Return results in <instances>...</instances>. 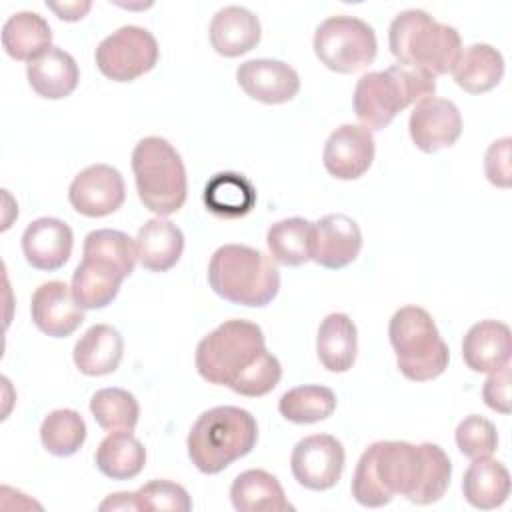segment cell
Listing matches in <instances>:
<instances>
[{"label":"cell","instance_id":"6da1fadb","mask_svg":"<svg viewBox=\"0 0 512 512\" xmlns=\"http://www.w3.org/2000/svg\"><path fill=\"white\" fill-rule=\"evenodd\" d=\"M450 476V458L438 444L378 440L362 452L350 490L366 508H380L398 494L426 506L444 496Z\"/></svg>","mask_w":512,"mask_h":512},{"label":"cell","instance_id":"7a4b0ae2","mask_svg":"<svg viewBox=\"0 0 512 512\" xmlns=\"http://www.w3.org/2000/svg\"><path fill=\"white\" fill-rule=\"evenodd\" d=\"M194 362L204 380L248 398L266 396L282 378V366L266 350L262 328L242 318L226 320L206 334L196 346Z\"/></svg>","mask_w":512,"mask_h":512},{"label":"cell","instance_id":"3957f363","mask_svg":"<svg viewBox=\"0 0 512 512\" xmlns=\"http://www.w3.org/2000/svg\"><path fill=\"white\" fill-rule=\"evenodd\" d=\"M136 266V244L112 228L92 230L84 238L82 262L72 274V296L84 310L108 306Z\"/></svg>","mask_w":512,"mask_h":512},{"label":"cell","instance_id":"277c9868","mask_svg":"<svg viewBox=\"0 0 512 512\" xmlns=\"http://www.w3.org/2000/svg\"><path fill=\"white\" fill-rule=\"evenodd\" d=\"M258 442L256 418L238 406H216L202 412L186 440L188 456L202 474H218L252 452Z\"/></svg>","mask_w":512,"mask_h":512},{"label":"cell","instance_id":"5b68a950","mask_svg":"<svg viewBox=\"0 0 512 512\" xmlns=\"http://www.w3.org/2000/svg\"><path fill=\"white\" fill-rule=\"evenodd\" d=\"M208 284L224 300L240 306H268L280 290L274 260L246 244H224L208 262Z\"/></svg>","mask_w":512,"mask_h":512},{"label":"cell","instance_id":"8992f818","mask_svg":"<svg viewBox=\"0 0 512 512\" xmlns=\"http://www.w3.org/2000/svg\"><path fill=\"white\" fill-rule=\"evenodd\" d=\"M388 46L398 64L424 70L434 78L452 72L462 52L458 30L418 8L394 16L388 28Z\"/></svg>","mask_w":512,"mask_h":512},{"label":"cell","instance_id":"52a82bcc","mask_svg":"<svg viewBox=\"0 0 512 512\" xmlns=\"http://www.w3.org/2000/svg\"><path fill=\"white\" fill-rule=\"evenodd\" d=\"M436 92V78L424 70L392 64L386 70L366 72L354 88V114L368 130L386 128L398 112Z\"/></svg>","mask_w":512,"mask_h":512},{"label":"cell","instance_id":"ba28073f","mask_svg":"<svg viewBox=\"0 0 512 512\" xmlns=\"http://www.w3.org/2000/svg\"><path fill=\"white\" fill-rule=\"evenodd\" d=\"M132 172L138 198L150 212L170 216L188 194L186 168L178 150L160 136L142 138L132 150Z\"/></svg>","mask_w":512,"mask_h":512},{"label":"cell","instance_id":"9c48e42d","mask_svg":"<svg viewBox=\"0 0 512 512\" xmlns=\"http://www.w3.org/2000/svg\"><path fill=\"white\" fill-rule=\"evenodd\" d=\"M388 338L396 352V366L408 380H434L448 368V344L424 308H398L390 318Z\"/></svg>","mask_w":512,"mask_h":512},{"label":"cell","instance_id":"30bf717a","mask_svg":"<svg viewBox=\"0 0 512 512\" xmlns=\"http://www.w3.org/2000/svg\"><path fill=\"white\" fill-rule=\"evenodd\" d=\"M314 52L332 72L354 74L374 62L378 42L374 28L356 16H330L314 32Z\"/></svg>","mask_w":512,"mask_h":512},{"label":"cell","instance_id":"8fae6325","mask_svg":"<svg viewBox=\"0 0 512 512\" xmlns=\"http://www.w3.org/2000/svg\"><path fill=\"white\" fill-rule=\"evenodd\" d=\"M160 56L154 34L142 26H122L106 36L94 52L98 70L114 82H132L150 72Z\"/></svg>","mask_w":512,"mask_h":512},{"label":"cell","instance_id":"7c38bea8","mask_svg":"<svg viewBox=\"0 0 512 512\" xmlns=\"http://www.w3.org/2000/svg\"><path fill=\"white\" fill-rule=\"evenodd\" d=\"M344 446L332 434H312L296 442L290 456L294 480L308 490L332 488L344 470Z\"/></svg>","mask_w":512,"mask_h":512},{"label":"cell","instance_id":"4fadbf2b","mask_svg":"<svg viewBox=\"0 0 512 512\" xmlns=\"http://www.w3.org/2000/svg\"><path fill=\"white\" fill-rule=\"evenodd\" d=\"M124 198V178L108 164H92L80 170L68 188L72 208L88 218H102L116 212L124 204Z\"/></svg>","mask_w":512,"mask_h":512},{"label":"cell","instance_id":"5bb4252c","mask_svg":"<svg viewBox=\"0 0 512 512\" xmlns=\"http://www.w3.org/2000/svg\"><path fill=\"white\" fill-rule=\"evenodd\" d=\"M408 132L418 150L432 154L450 148L462 134V116L448 98L428 96L414 104L408 118Z\"/></svg>","mask_w":512,"mask_h":512},{"label":"cell","instance_id":"9a60e30c","mask_svg":"<svg viewBox=\"0 0 512 512\" xmlns=\"http://www.w3.org/2000/svg\"><path fill=\"white\" fill-rule=\"evenodd\" d=\"M374 152V136L366 126L342 124L328 136L322 162L330 176L338 180H356L372 166Z\"/></svg>","mask_w":512,"mask_h":512},{"label":"cell","instance_id":"2e32d148","mask_svg":"<svg viewBox=\"0 0 512 512\" xmlns=\"http://www.w3.org/2000/svg\"><path fill=\"white\" fill-rule=\"evenodd\" d=\"M362 248V232L346 214H326L312 222V260L328 270L352 264Z\"/></svg>","mask_w":512,"mask_h":512},{"label":"cell","instance_id":"e0dca14e","mask_svg":"<svg viewBox=\"0 0 512 512\" xmlns=\"http://www.w3.org/2000/svg\"><path fill=\"white\" fill-rule=\"evenodd\" d=\"M236 80L250 98L262 104L290 102L300 90L298 72L290 64L272 58L242 62L236 70Z\"/></svg>","mask_w":512,"mask_h":512},{"label":"cell","instance_id":"ac0fdd59","mask_svg":"<svg viewBox=\"0 0 512 512\" xmlns=\"http://www.w3.org/2000/svg\"><path fill=\"white\" fill-rule=\"evenodd\" d=\"M30 316L34 326L46 336L66 338L84 322V308L78 306L64 282L50 280L34 290Z\"/></svg>","mask_w":512,"mask_h":512},{"label":"cell","instance_id":"d6986e66","mask_svg":"<svg viewBox=\"0 0 512 512\" xmlns=\"http://www.w3.org/2000/svg\"><path fill=\"white\" fill-rule=\"evenodd\" d=\"M74 246L72 228L58 218H38L30 222L22 234V252L26 262L42 272L62 268Z\"/></svg>","mask_w":512,"mask_h":512},{"label":"cell","instance_id":"ffe728a7","mask_svg":"<svg viewBox=\"0 0 512 512\" xmlns=\"http://www.w3.org/2000/svg\"><path fill=\"white\" fill-rule=\"evenodd\" d=\"M512 334L508 324L498 320H480L462 340L464 364L474 372H494L510 362Z\"/></svg>","mask_w":512,"mask_h":512},{"label":"cell","instance_id":"44dd1931","mask_svg":"<svg viewBox=\"0 0 512 512\" xmlns=\"http://www.w3.org/2000/svg\"><path fill=\"white\" fill-rule=\"evenodd\" d=\"M210 44L212 48L226 58H236L260 42L262 28L254 12L244 6H224L220 8L210 22Z\"/></svg>","mask_w":512,"mask_h":512},{"label":"cell","instance_id":"7402d4cb","mask_svg":"<svg viewBox=\"0 0 512 512\" xmlns=\"http://www.w3.org/2000/svg\"><path fill=\"white\" fill-rule=\"evenodd\" d=\"M30 88L46 100H62L70 96L80 80L76 60L62 48L50 46L26 66Z\"/></svg>","mask_w":512,"mask_h":512},{"label":"cell","instance_id":"603a6c76","mask_svg":"<svg viewBox=\"0 0 512 512\" xmlns=\"http://www.w3.org/2000/svg\"><path fill=\"white\" fill-rule=\"evenodd\" d=\"M136 260L150 272H166L176 266L184 252L182 230L158 216L146 220L136 234Z\"/></svg>","mask_w":512,"mask_h":512},{"label":"cell","instance_id":"cb8c5ba5","mask_svg":"<svg viewBox=\"0 0 512 512\" xmlns=\"http://www.w3.org/2000/svg\"><path fill=\"white\" fill-rule=\"evenodd\" d=\"M124 352L120 332L110 324L90 326L74 344V364L86 376H104L116 372Z\"/></svg>","mask_w":512,"mask_h":512},{"label":"cell","instance_id":"d4e9b609","mask_svg":"<svg viewBox=\"0 0 512 512\" xmlns=\"http://www.w3.org/2000/svg\"><path fill=\"white\" fill-rule=\"evenodd\" d=\"M230 500L238 512H286L294 506L286 500L278 478L266 470L252 468L238 474L230 486Z\"/></svg>","mask_w":512,"mask_h":512},{"label":"cell","instance_id":"484cf974","mask_svg":"<svg viewBox=\"0 0 512 512\" xmlns=\"http://www.w3.org/2000/svg\"><path fill=\"white\" fill-rule=\"evenodd\" d=\"M466 502L478 510H492L506 502L510 494V472L490 456L476 458L462 478Z\"/></svg>","mask_w":512,"mask_h":512},{"label":"cell","instance_id":"4316f807","mask_svg":"<svg viewBox=\"0 0 512 512\" xmlns=\"http://www.w3.org/2000/svg\"><path fill=\"white\" fill-rule=\"evenodd\" d=\"M454 82L468 94H484L498 86L504 76V58L490 44H470L466 46L454 68Z\"/></svg>","mask_w":512,"mask_h":512},{"label":"cell","instance_id":"83f0119b","mask_svg":"<svg viewBox=\"0 0 512 512\" xmlns=\"http://www.w3.org/2000/svg\"><path fill=\"white\" fill-rule=\"evenodd\" d=\"M316 352L330 372H348L352 368L358 352V332L348 314L332 312L320 322Z\"/></svg>","mask_w":512,"mask_h":512},{"label":"cell","instance_id":"f1b7e54d","mask_svg":"<svg viewBox=\"0 0 512 512\" xmlns=\"http://www.w3.org/2000/svg\"><path fill=\"white\" fill-rule=\"evenodd\" d=\"M52 46L50 24L30 10L12 14L2 26V48L14 60H34Z\"/></svg>","mask_w":512,"mask_h":512},{"label":"cell","instance_id":"f546056e","mask_svg":"<svg viewBox=\"0 0 512 512\" xmlns=\"http://www.w3.org/2000/svg\"><path fill=\"white\" fill-rule=\"evenodd\" d=\"M204 206L220 218H242L256 204L254 184L238 172H218L204 186Z\"/></svg>","mask_w":512,"mask_h":512},{"label":"cell","instance_id":"4dcf8cb0","mask_svg":"<svg viewBox=\"0 0 512 512\" xmlns=\"http://www.w3.org/2000/svg\"><path fill=\"white\" fill-rule=\"evenodd\" d=\"M96 468L112 480H130L146 464V448L132 432H110L96 448Z\"/></svg>","mask_w":512,"mask_h":512},{"label":"cell","instance_id":"1f68e13d","mask_svg":"<svg viewBox=\"0 0 512 512\" xmlns=\"http://www.w3.org/2000/svg\"><path fill=\"white\" fill-rule=\"evenodd\" d=\"M266 244L274 262L302 266L312 260V222L300 216L278 220L268 228Z\"/></svg>","mask_w":512,"mask_h":512},{"label":"cell","instance_id":"d6a6232c","mask_svg":"<svg viewBox=\"0 0 512 512\" xmlns=\"http://www.w3.org/2000/svg\"><path fill=\"white\" fill-rule=\"evenodd\" d=\"M336 410V394L328 386L306 384L284 392L278 412L294 424H314L326 420Z\"/></svg>","mask_w":512,"mask_h":512},{"label":"cell","instance_id":"836d02e7","mask_svg":"<svg viewBox=\"0 0 512 512\" xmlns=\"http://www.w3.org/2000/svg\"><path fill=\"white\" fill-rule=\"evenodd\" d=\"M90 412L106 432H132L138 424L140 404L124 388H102L90 398Z\"/></svg>","mask_w":512,"mask_h":512},{"label":"cell","instance_id":"e575fe53","mask_svg":"<svg viewBox=\"0 0 512 512\" xmlns=\"http://www.w3.org/2000/svg\"><path fill=\"white\" fill-rule=\"evenodd\" d=\"M40 440L50 454L72 456L86 440L84 418L72 408L52 410L40 424Z\"/></svg>","mask_w":512,"mask_h":512},{"label":"cell","instance_id":"d590c367","mask_svg":"<svg viewBox=\"0 0 512 512\" xmlns=\"http://www.w3.org/2000/svg\"><path fill=\"white\" fill-rule=\"evenodd\" d=\"M138 510L146 512H188L192 500L184 486L170 480H150L134 492Z\"/></svg>","mask_w":512,"mask_h":512},{"label":"cell","instance_id":"8d00e7d4","mask_svg":"<svg viewBox=\"0 0 512 512\" xmlns=\"http://www.w3.org/2000/svg\"><path fill=\"white\" fill-rule=\"evenodd\" d=\"M454 438L458 450L470 460L490 456L498 448L496 426L488 418L478 414H470L464 420H460Z\"/></svg>","mask_w":512,"mask_h":512},{"label":"cell","instance_id":"74e56055","mask_svg":"<svg viewBox=\"0 0 512 512\" xmlns=\"http://www.w3.org/2000/svg\"><path fill=\"white\" fill-rule=\"evenodd\" d=\"M510 136L498 138L490 144L484 156V172L490 184L498 188H508L512 184V164H510Z\"/></svg>","mask_w":512,"mask_h":512},{"label":"cell","instance_id":"f35d334b","mask_svg":"<svg viewBox=\"0 0 512 512\" xmlns=\"http://www.w3.org/2000/svg\"><path fill=\"white\" fill-rule=\"evenodd\" d=\"M482 398L488 408L508 414L510 412V366L490 372L482 386Z\"/></svg>","mask_w":512,"mask_h":512},{"label":"cell","instance_id":"ab89813d","mask_svg":"<svg viewBox=\"0 0 512 512\" xmlns=\"http://www.w3.org/2000/svg\"><path fill=\"white\" fill-rule=\"evenodd\" d=\"M46 6L56 12V16L60 20H66V22H76V20H82L90 8H92V2L90 0H74V2H46Z\"/></svg>","mask_w":512,"mask_h":512},{"label":"cell","instance_id":"60d3db41","mask_svg":"<svg viewBox=\"0 0 512 512\" xmlns=\"http://www.w3.org/2000/svg\"><path fill=\"white\" fill-rule=\"evenodd\" d=\"M100 510H138L134 492H116L110 494L102 504Z\"/></svg>","mask_w":512,"mask_h":512}]
</instances>
